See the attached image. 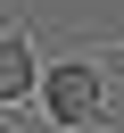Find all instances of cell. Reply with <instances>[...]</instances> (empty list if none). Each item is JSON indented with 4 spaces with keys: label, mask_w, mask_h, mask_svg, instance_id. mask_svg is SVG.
Here are the masks:
<instances>
[{
    "label": "cell",
    "mask_w": 124,
    "mask_h": 133,
    "mask_svg": "<svg viewBox=\"0 0 124 133\" xmlns=\"http://www.w3.org/2000/svg\"><path fill=\"white\" fill-rule=\"evenodd\" d=\"M41 108H50V125H66V133H83V125H99L107 116V75L91 66V58H58V66H41Z\"/></svg>",
    "instance_id": "1"
},
{
    "label": "cell",
    "mask_w": 124,
    "mask_h": 133,
    "mask_svg": "<svg viewBox=\"0 0 124 133\" xmlns=\"http://www.w3.org/2000/svg\"><path fill=\"white\" fill-rule=\"evenodd\" d=\"M33 83H41V66H33L25 33H0V108H8V100H25Z\"/></svg>",
    "instance_id": "2"
}]
</instances>
